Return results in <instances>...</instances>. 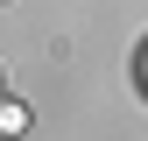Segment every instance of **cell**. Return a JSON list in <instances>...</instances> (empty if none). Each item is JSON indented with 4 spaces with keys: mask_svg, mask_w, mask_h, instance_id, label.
Wrapping results in <instances>:
<instances>
[{
    "mask_svg": "<svg viewBox=\"0 0 148 141\" xmlns=\"http://www.w3.org/2000/svg\"><path fill=\"white\" fill-rule=\"evenodd\" d=\"M0 127H7V134H21V127H28V113H21V106H7V99H0Z\"/></svg>",
    "mask_w": 148,
    "mask_h": 141,
    "instance_id": "obj_1",
    "label": "cell"
},
{
    "mask_svg": "<svg viewBox=\"0 0 148 141\" xmlns=\"http://www.w3.org/2000/svg\"><path fill=\"white\" fill-rule=\"evenodd\" d=\"M0 99H7V85H0Z\"/></svg>",
    "mask_w": 148,
    "mask_h": 141,
    "instance_id": "obj_2",
    "label": "cell"
}]
</instances>
